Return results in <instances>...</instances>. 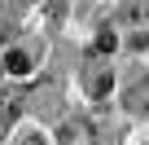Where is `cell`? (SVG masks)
I'll return each mask as SVG.
<instances>
[{
  "label": "cell",
  "mask_w": 149,
  "mask_h": 145,
  "mask_svg": "<svg viewBox=\"0 0 149 145\" xmlns=\"http://www.w3.org/2000/svg\"><path fill=\"white\" fill-rule=\"evenodd\" d=\"M5 70L9 75H31V57L26 53H5Z\"/></svg>",
  "instance_id": "obj_1"
},
{
  "label": "cell",
  "mask_w": 149,
  "mask_h": 145,
  "mask_svg": "<svg viewBox=\"0 0 149 145\" xmlns=\"http://www.w3.org/2000/svg\"><path fill=\"white\" fill-rule=\"evenodd\" d=\"M114 48H118V35L101 31V40H97V53H114Z\"/></svg>",
  "instance_id": "obj_2"
},
{
  "label": "cell",
  "mask_w": 149,
  "mask_h": 145,
  "mask_svg": "<svg viewBox=\"0 0 149 145\" xmlns=\"http://www.w3.org/2000/svg\"><path fill=\"white\" fill-rule=\"evenodd\" d=\"M110 84H114V79H105V75H97V79H92V97H105V92H110Z\"/></svg>",
  "instance_id": "obj_3"
},
{
  "label": "cell",
  "mask_w": 149,
  "mask_h": 145,
  "mask_svg": "<svg viewBox=\"0 0 149 145\" xmlns=\"http://www.w3.org/2000/svg\"><path fill=\"white\" fill-rule=\"evenodd\" d=\"M132 48H149V31H140V35H132Z\"/></svg>",
  "instance_id": "obj_4"
},
{
  "label": "cell",
  "mask_w": 149,
  "mask_h": 145,
  "mask_svg": "<svg viewBox=\"0 0 149 145\" xmlns=\"http://www.w3.org/2000/svg\"><path fill=\"white\" fill-rule=\"evenodd\" d=\"M140 101H149V88H132V106H140Z\"/></svg>",
  "instance_id": "obj_5"
}]
</instances>
